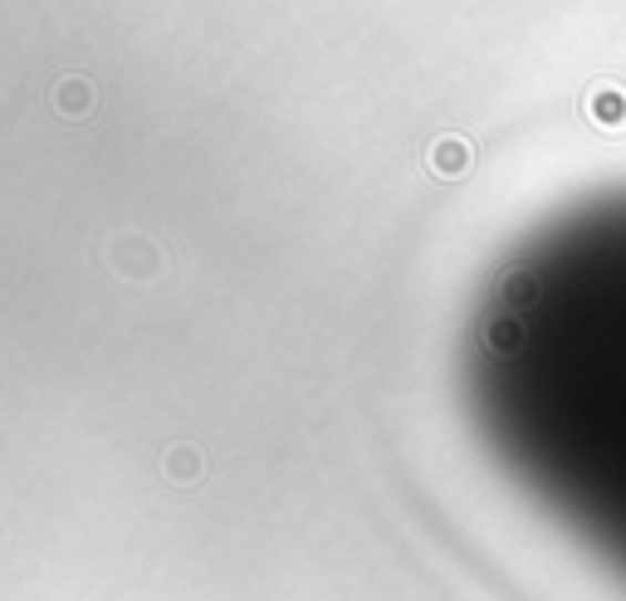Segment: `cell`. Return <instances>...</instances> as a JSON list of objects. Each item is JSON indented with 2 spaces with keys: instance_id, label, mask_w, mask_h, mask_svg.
<instances>
[{
  "instance_id": "277c9868",
  "label": "cell",
  "mask_w": 626,
  "mask_h": 601,
  "mask_svg": "<svg viewBox=\"0 0 626 601\" xmlns=\"http://www.w3.org/2000/svg\"><path fill=\"white\" fill-rule=\"evenodd\" d=\"M593 117H602V123H607V117H622V99H617V93L602 89L593 99Z\"/></svg>"
},
{
  "instance_id": "7a4b0ae2",
  "label": "cell",
  "mask_w": 626,
  "mask_h": 601,
  "mask_svg": "<svg viewBox=\"0 0 626 601\" xmlns=\"http://www.w3.org/2000/svg\"><path fill=\"white\" fill-rule=\"evenodd\" d=\"M431 167L441 172V176H460L470 167V147L460 143V137H441V143L431 147Z\"/></svg>"
},
{
  "instance_id": "3957f363",
  "label": "cell",
  "mask_w": 626,
  "mask_h": 601,
  "mask_svg": "<svg viewBox=\"0 0 626 601\" xmlns=\"http://www.w3.org/2000/svg\"><path fill=\"white\" fill-rule=\"evenodd\" d=\"M167 475L176 479V485L196 479L201 475V455L192 450V445H172V450H167Z\"/></svg>"
},
{
  "instance_id": "6da1fadb",
  "label": "cell",
  "mask_w": 626,
  "mask_h": 601,
  "mask_svg": "<svg viewBox=\"0 0 626 601\" xmlns=\"http://www.w3.org/2000/svg\"><path fill=\"white\" fill-rule=\"evenodd\" d=\"M93 103H99V93H93L89 79H59L54 84V108L64 113V117H89L93 113Z\"/></svg>"
}]
</instances>
